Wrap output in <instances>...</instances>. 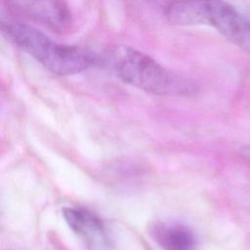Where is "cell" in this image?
I'll use <instances>...</instances> for the list:
<instances>
[{
    "instance_id": "277c9868",
    "label": "cell",
    "mask_w": 250,
    "mask_h": 250,
    "mask_svg": "<svg viewBox=\"0 0 250 250\" xmlns=\"http://www.w3.org/2000/svg\"><path fill=\"white\" fill-rule=\"evenodd\" d=\"M63 217L72 231L90 250H107L110 246L104 225L88 209L68 207L63 209Z\"/></svg>"
},
{
    "instance_id": "3957f363",
    "label": "cell",
    "mask_w": 250,
    "mask_h": 250,
    "mask_svg": "<svg viewBox=\"0 0 250 250\" xmlns=\"http://www.w3.org/2000/svg\"><path fill=\"white\" fill-rule=\"evenodd\" d=\"M168 21L178 25H209L237 44L245 16L225 0H175L165 11Z\"/></svg>"
},
{
    "instance_id": "5b68a950",
    "label": "cell",
    "mask_w": 250,
    "mask_h": 250,
    "mask_svg": "<svg viewBox=\"0 0 250 250\" xmlns=\"http://www.w3.org/2000/svg\"><path fill=\"white\" fill-rule=\"evenodd\" d=\"M22 14L49 28L63 32L71 24V17L63 0H8Z\"/></svg>"
},
{
    "instance_id": "6da1fadb",
    "label": "cell",
    "mask_w": 250,
    "mask_h": 250,
    "mask_svg": "<svg viewBox=\"0 0 250 250\" xmlns=\"http://www.w3.org/2000/svg\"><path fill=\"white\" fill-rule=\"evenodd\" d=\"M101 61L123 82L153 95L188 96L196 90L191 79L132 47H113L99 57Z\"/></svg>"
},
{
    "instance_id": "8992f818",
    "label": "cell",
    "mask_w": 250,
    "mask_h": 250,
    "mask_svg": "<svg viewBox=\"0 0 250 250\" xmlns=\"http://www.w3.org/2000/svg\"><path fill=\"white\" fill-rule=\"evenodd\" d=\"M151 235L162 250H195L196 238L185 225L175 222H158Z\"/></svg>"
},
{
    "instance_id": "ba28073f",
    "label": "cell",
    "mask_w": 250,
    "mask_h": 250,
    "mask_svg": "<svg viewBox=\"0 0 250 250\" xmlns=\"http://www.w3.org/2000/svg\"><path fill=\"white\" fill-rule=\"evenodd\" d=\"M241 154L244 156V158L248 159V161H250V146H244L241 150Z\"/></svg>"
},
{
    "instance_id": "7a4b0ae2",
    "label": "cell",
    "mask_w": 250,
    "mask_h": 250,
    "mask_svg": "<svg viewBox=\"0 0 250 250\" xmlns=\"http://www.w3.org/2000/svg\"><path fill=\"white\" fill-rule=\"evenodd\" d=\"M1 29L14 44L53 73L72 75L99 63V56L77 46L58 43L32 25L2 20Z\"/></svg>"
},
{
    "instance_id": "52a82bcc",
    "label": "cell",
    "mask_w": 250,
    "mask_h": 250,
    "mask_svg": "<svg viewBox=\"0 0 250 250\" xmlns=\"http://www.w3.org/2000/svg\"><path fill=\"white\" fill-rule=\"evenodd\" d=\"M237 45L241 47L250 48V18L248 17H246V20L242 28V32L240 35V39Z\"/></svg>"
}]
</instances>
